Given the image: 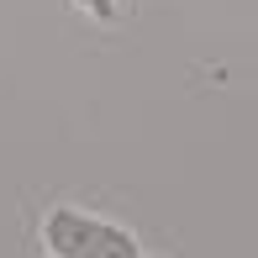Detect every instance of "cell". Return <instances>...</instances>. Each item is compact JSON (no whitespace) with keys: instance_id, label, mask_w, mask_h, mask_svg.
<instances>
[{"instance_id":"cell-1","label":"cell","mask_w":258,"mask_h":258,"mask_svg":"<svg viewBox=\"0 0 258 258\" xmlns=\"http://www.w3.org/2000/svg\"><path fill=\"white\" fill-rule=\"evenodd\" d=\"M42 242H48V258H143L126 227L79 206H53L42 221Z\"/></svg>"},{"instance_id":"cell-2","label":"cell","mask_w":258,"mask_h":258,"mask_svg":"<svg viewBox=\"0 0 258 258\" xmlns=\"http://www.w3.org/2000/svg\"><path fill=\"white\" fill-rule=\"evenodd\" d=\"M85 16H95V21H116V0H74Z\"/></svg>"}]
</instances>
